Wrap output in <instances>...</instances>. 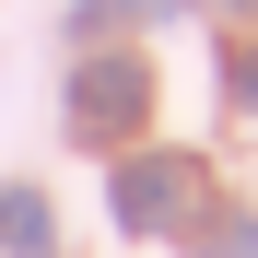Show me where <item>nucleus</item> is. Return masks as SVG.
<instances>
[{
  "instance_id": "obj_1",
  "label": "nucleus",
  "mask_w": 258,
  "mask_h": 258,
  "mask_svg": "<svg viewBox=\"0 0 258 258\" xmlns=\"http://www.w3.org/2000/svg\"><path fill=\"white\" fill-rule=\"evenodd\" d=\"M59 129H71L82 153H129L153 129V59L141 47H82L71 94H59Z\"/></svg>"
},
{
  "instance_id": "obj_2",
  "label": "nucleus",
  "mask_w": 258,
  "mask_h": 258,
  "mask_svg": "<svg viewBox=\"0 0 258 258\" xmlns=\"http://www.w3.org/2000/svg\"><path fill=\"white\" fill-rule=\"evenodd\" d=\"M188 200H200V164H188V153H117V176H106L117 235H176Z\"/></svg>"
},
{
  "instance_id": "obj_3",
  "label": "nucleus",
  "mask_w": 258,
  "mask_h": 258,
  "mask_svg": "<svg viewBox=\"0 0 258 258\" xmlns=\"http://www.w3.org/2000/svg\"><path fill=\"white\" fill-rule=\"evenodd\" d=\"M47 246H59L47 188H0V258H47Z\"/></svg>"
},
{
  "instance_id": "obj_4",
  "label": "nucleus",
  "mask_w": 258,
  "mask_h": 258,
  "mask_svg": "<svg viewBox=\"0 0 258 258\" xmlns=\"http://www.w3.org/2000/svg\"><path fill=\"white\" fill-rule=\"evenodd\" d=\"M176 12H200V0H71V35H82V47H106L117 24H176Z\"/></svg>"
},
{
  "instance_id": "obj_5",
  "label": "nucleus",
  "mask_w": 258,
  "mask_h": 258,
  "mask_svg": "<svg viewBox=\"0 0 258 258\" xmlns=\"http://www.w3.org/2000/svg\"><path fill=\"white\" fill-rule=\"evenodd\" d=\"M223 82H235V106L258 117V35H246V47H235V71H223Z\"/></svg>"
},
{
  "instance_id": "obj_6",
  "label": "nucleus",
  "mask_w": 258,
  "mask_h": 258,
  "mask_svg": "<svg viewBox=\"0 0 258 258\" xmlns=\"http://www.w3.org/2000/svg\"><path fill=\"white\" fill-rule=\"evenodd\" d=\"M223 258H258V211H235V223H223Z\"/></svg>"
},
{
  "instance_id": "obj_7",
  "label": "nucleus",
  "mask_w": 258,
  "mask_h": 258,
  "mask_svg": "<svg viewBox=\"0 0 258 258\" xmlns=\"http://www.w3.org/2000/svg\"><path fill=\"white\" fill-rule=\"evenodd\" d=\"M246 12H258V0H246Z\"/></svg>"
}]
</instances>
